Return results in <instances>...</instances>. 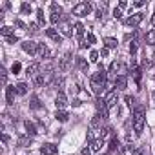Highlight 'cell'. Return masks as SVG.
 <instances>
[{
	"instance_id": "cell-47",
	"label": "cell",
	"mask_w": 155,
	"mask_h": 155,
	"mask_svg": "<svg viewBox=\"0 0 155 155\" xmlns=\"http://www.w3.org/2000/svg\"><path fill=\"white\" fill-rule=\"evenodd\" d=\"M128 6V2H126V0H120V2H119V9H124Z\"/></svg>"
},
{
	"instance_id": "cell-15",
	"label": "cell",
	"mask_w": 155,
	"mask_h": 155,
	"mask_svg": "<svg viewBox=\"0 0 155 155\" xmlns=\"http://www.w3.org/2000/svg\"><path fill=\"white\" fill-rule=\"evenodd\" d=\"M66 104H68V97H66V93H62V91H60V93L57 95V99H55V106H57L58 110H62Z\"/></svg>"
},
{
	"instance_id": "cell-3",
	"label": "cell",
	"mask_w": 155,
	"mask_h": 155,
	"mask_svg": "<svg viewBox=\"0 0 155 155\" xmlns=\"http://www.w3.org/2000/svg\"><path fill=\"white\" fill-rule=\"evenodd\" d=\"M90 11H91V4L90 2H79L73 8V15L75 17H86Z\"/></svg>"
},
{
	"instance_id": "cell-18",
	"label": "cell",
	"mask_w": 155,
	"mask_h": 155,
	"mask_svg": "<svg viewBox=\"0 0 155 155\" xmlns=\"http://www.w3.org/2000/svg\"><path fill=\"white\" fill-rule=\"evenodd\" d=\"M29 108H31V110H40V108H42V102H40V99L33 95V97H31V101H29Z\"/></svg>"
},
{
	"instance_id": "cell-6",
	"label": "cell",
	"mask_w": 155,
	"mask_h": 155,
	"mask_svg": "<svg viewBox=\"0 0 155 155\" xmlns=\"http://www.w3.org/2000/svg\"><path fill=\"white\" fill-rule=\"evenodd\" d=\"M104 101H106V106H108V110H110V108H113V106H117V101H119L117 90H110V91H108V95L104 97Z\"/></svg>"
},
{
	"instance_id": "cell-11",
	"label": "cell",
	"mask_w": 155,
	"mask_h": 155,
	"mask_svg": "<svg viewBox=\"0 0 155 155\" xmlns=\"http://www.w3.org/2000/svg\"><path fill=\"white\" fill-rule=\"evenodd\" d=\"M69 64H71V53H66V55L60 58V64H58L60 71H68V69H69Z\"/></svg>"
},
{
	"instance_id": "cell-48",
	"label": "cell",
	"mask_w": 155,
	"mask_h": 155,
	"mask_svg": "<svg viewBox=\"0 0 155 155\" xmlns=\"http://www.w3.org/2000/svg\"><path fill=\"white\" fill-rule=\"evenodd\" d=\"M108 53H110L108 48H102V49H101V55H102V57H108Z\"/></svg>"
},
{
	"instance_id": "cell-27",
	"label": "cell",
	"mask_w": 155,
	"mask_h": 155,
	"mask_svg": "<svg viewBox=\"0 0 155 155\" xmlns=\"http://www.w3.org/2000/svg\"><path fill=\"white\" fill-rule=\"evenodd\" d=\"M60 13H62V11H51V17H49L51 24H58V22H60Z\"/></svg>"
},
{
	"instance_id": "cell-36",
	"label": "cell",
	"mask_w": 155,
	"mask_h": 155,
	"mask_svg": "<svg viewBox=\"0 0 155 155\" xmlns=\"http://www.w3.org/2000/svg\"><path fill=\"white\" fill-rule=\"evenodd\" d=\"M28 29H29V33H38V24H35V22H33V24H29V26H28Z\"/></svg>"
},
{
	"instance_id": "cell-14",
	"label": "cell",
	"mask_w": 155,
	"mask_h": 155,
	"mask_svg": "<svg viewBox=\"0 0 155 155\" xmlns=\"http://www.w3.org/2000/svg\"><path fill=\"white\" fill-rule=\"evenodd\" d=\"M37 55H38L40 58H49V57H51V51H49V48H48L46 44H38V51H37Z\"/></svg>"
},
{
	"instance_id": "cell-19",
	"label": "cell",
	"mask_w": 155,
	"mask_h": 155,
	"mask_svg": "<svg viewBox=\"0 0 155 155\" xmlns=\"http://www.w3.org/2000/svg\"><path fill=\"white\" fill-rule=\"evenodd\" d=\"M90 148H91V151H101V148H102V139H93V140L90 142Z\"/></svg>"
},
{
	"instance_id": "cell-29",
	"label": "cell",
	"mask_w": 155,
	"mask_h": 155,
	"mask_svg": "<svg viewBox=\"0 0 155 155\" xmlns=\"http://www.w3.org/2000/svg\"><path fill=\"white\" fill-rule=\"evenodd\" d=\"M20 11L24 13V15H29L33 9H31V4H28V2H22V6H20Z\"/></svg>"
},
{
	"instance_id": "cell-9",
	"label": "cell",
	"mask_w": 155,
	"mask_h": 155,
	"mask_svg": "<svg viewBox=\"0 0 155 155\" xmlns=\"http://www.w3.org/2000/svg\"><path fill=\"white\" fill-rule=\"evenodd\" d=\"M97 110H99V115L102 117V119H106L108 117V106H106V101L104 99H97Z\"/></svg>"
},
{
	"instance_id": "cell-16",
	"label": "cell",
	"mask_w": 155,
	"mask_h": 155,
	"mask_svg": "<svg viewBox=\"0 0 155 155\" xmlns=\"http://www.w3.org/2000/svg\"><path fill=\"white\" fill-rule=\"evenodd\" d=\"M15 93H17L15 86H9V88H6V101H8V104H9V106L15 102Z\"/></svg>"
},
{
	"instance_id": "cell-10",
	"label": "cell",
	"mask_w": 155,
	"mask_h": 155,
	"mask_svg": "<svg viewBox=\"0 0 155 155\" xmlns=\"http://www.w3.org/2000/svg\"><path fill=\"white\" fill-rule=\"evenodd\" d=\"M46 35H48L51 40H55L57 44H60V42H62V35H60V33H58L55 28H49V29H46Z\"/></svg>"
},
{
	"instance_id": "cell-34",
	"label": "cell",
	"mask_w": 155,
	"mask_h": 155,
	"mask_svg": "<svg viewBox=\"0 0 155 155\" xmlns=\"http://www.w3.org/2000/svg\"><path fill=\"white\" fill-rule=\"evenodd\" d=\"M99 57H101V51H95V49H93V51L90 53V60H91V62H99Z\"/></svg>"
},
{
	"instance_id": "cell-46",
	"label": "cell",
	"mask_w": 155,
	"mask_h": 155,
	"mask_svg": "<svg viewBox=\"0 0 155 155\" xmlns=\"http://www.w3.org/2000/svg\"><path fill=\"white\" fill-rule=\"evenodd\" d=\"M144 4H146V2H144V0H137V2H135L133 6H135V8H142Z\"/></svg>"
},
{
	"instance_id": "cell-37",
	"label": "cell",
	"mask_w": 155,
	"mask_h": 155,
	"mask_svg": "<svg viewBox=\"0 0 155 155\" xmlns=\"http://www.w3.org/2000/svg\"><path fill=\"white\" fill-rule=\"evenodd\" d=\"M6 42H8V44H15V42H18V37H17V35H11V37L6 38Z\"/></svg>"
},
{
	"instance_id": "cell-1",
	"label": "cell",
	"mask_w": 155,
	"mask_h": 155,
	"mask_svg": "<svg viewBox=\"0 0 155 155\" xmlns=\"http://www.w3.org/2000/svg\"><path fill=\"white\" fill-rule=\"evenodd\" d=\"M106 81H108V73L104 71V68H101L97 73L91 75V88H93V93L101 95L102 93V88L106 86Z\"/></svg>"
},
{
	"instance_id": "cell-38",
	"label": "cell",
	"mask_w": 155,
	"mask_h": 155,
	"mask_svg": "<svg viewBox=\"0 0 155 155\" xmlns=\"http://www.w3.org/2000/svg\"><path fill=\"white\" fill-rule=\"evenodd\" d=\"M20 68H22V66H20V62H15V64H13V66H11V71H13V73H15V75H17V73H18V71H20Z\"/></svg>"
},
{
	"instance_id": "cell-33",
	"label": "cell",
	"mask_w": 155,
	"mask_h": 155,
	"mask_svg": "<svg viewBox=\"0 0 155 155\" xmlns=\"http://www.w3.org/2000/svg\"><path fill=\"white\" fill-rule=\"evenodd\" d=\"M18 144H20V146H28V144H31V139H29V137H26V135H20Z\"/></svg>"
},
{
	"instance_id": "cell-43",
	"label": "cell",
	"mask_w": 155,
	"mask_h": 155,
	"mask_svg": "<svg viewBox=\"0 0 155 155\" xmlns=\"http://www.w3.org/2000/svg\"><path fill=\"white\" fill-rule=\"evenodd\" d=\"M88 46H90V42H88V38H86V40H81V49H86Z\"/></svg>"
},
{
	"instance_id": "cell-22",
	"label": "cell",
	"mask_w": 155,
	"mask_h": 155,
	"mask_svg": "<svg viewBox=\"0 0 155 155\" xmlns=\"http://www.w3.org/2000/svg\"><path fill=\"white\" fill-rule=\"evenodd\" d=\"M15 90H17V95H26L28 93V84L26 82H18L15 86Z\"/></svg>"
},
{
	"instance_id": "cell-49",
	"label": "cell",
	"mask_w": 155,
	"mask_h": 155,
	"mask_svg": "<svg viewBox=\"0 0 155 155\" xmlns=\"http://www.w3.org/2000/svg\"><path fill=\"white\" fill-rule=\"evenodd\" d=\"M126 102H128V106L131 108V106H133V97H126Z\"/></svg>"
},
{
	"instance_id": "cell-7",
	"label": "cell",
	"mask_w": 155,
	"mask_h": 155,
	"mask_svg": "<svg viewBox=\"0 0 155 155\" xmlns=\"http://www.w3.org/2000/svg\"><path fill=\"white\" fill-rule=\"evenodd\" d=\"M58 29H60V35L62 37H73V28L69 22H60L58 24Z\"/></svg>"
},
{
	"instance_id": "cell-50",
	"label": "cell",
	"mask_w": 155,
	"mask_h": 155,
	"mask_svg": "<svg viewBox=\"0 0 155 155\" xmlns=\"http://www.w3.org/2000/svg\"><path fill=\"white\" fill-rule=\"evenodd\" d=\"M0 73H2V84H6V79H8V77H6V69H2Z\"/></svg>"
},
{
	"instance_id": "cell-52",
	"label": "cell",
	"mask_w": 155,
	"mask_h": 155,
	"mask_svg": "<svg viewBox=\"0 0 155 155\" xmlns=\"http://www.w3.org/2000/svg\"><path fill=\"white\" fill-rule=\"evenodd\" d=\"M151 24L155 26V13H153V17H151Z\"/></svg>"
},
{
	"instance_id": "cell-44",
	"label": "cell",
	"mask_w": 155,
	"mask_h": 155,
	"mask_svg": "<svg viewBox=\"0 0 155 155\" xmlns=\"http://www.w3.org/2000/svg\"><path fill=\"white\" fill-rule=\"evenodd\" d=\"M137 51V42H131V46H130V53H135Z\"/></svg>"
},
{
	"instance_id": "cell-2",
	"label": "cell",
	"mask_w": 155,
	"mask_h": 155,
	"mask_svg": "<svg viewBox=\"0 0 155 155\" xmlns=\"http://www.w3.org/2000/svg\"><path fill=\"white\" fill-rule=\"evenodd\" d=\"M133 130H135L137 135H140L142 130H144V111H142V108H137L135 113H133Z\"/></svg>"
},
{
	"instance_id": "cell-24",
	"label": "cell",
	"mask_w": 155,
	"mask_h": 155,
	"mask_svg": "<svg viewBox=\"0 0 155 155\" xmlns=\"http://www.w3.org/2000/svg\"><path fill=\"white\" fill-rule=\"evenodd\" d=\"M146 44H148V46H153V44H155V29H150V31L146 33Z\"/></svg>"
},
{
	"instance_id": "cell-32",
	"label": "cell",
	"mask_w": 155,
	"mask_h": 155,
	"mask_svg": "<svg viewBox=\"0 0 155 155\" xmlns=\"http://www.w3.org/2000/svg\"><path fill=\"white\" fill-rule=\"evenodd\" d=\"M140 73H142L140 68H133V69H131V75H133V79H135L137 82H140Z\"/></svg>"
},
{
	"instance_id": "cell-28",
	"label": "cell",
	"mask_w": 155,
	"mask_h": 155,
	"mask_svg": "<svg viewBox=\"0 0 155 155\" xmlns=\"http://www.w3.org/2000/svg\"><path fill=\"white\" fill-rule=\"evenodd\" d=\"M120 69V62H117V60H113L111 62V66H110V73L111 75H117V71Z\"/></svg>"
},
{
	"instance_id": "cell-23",
	"label": "cell",
	"mask_w": 155,
	"mask_h": 155,
	"mask_svg": "<svg viewBox=\"0 0 155 155\" xmlns=\"http://www.w3.org/2000/svg\"><path fill=\"white\" fill-rule=\"evenodd\" d=\"M55 117H57V120H60V122H68V119H69V113H68V111H62V110H58Z\"/></svg>"
},
{
	"instance_id": "cell-35",
	"label": "cell",
	"mask_w": 155,
	"mask_h": 155,
	"mask_svg": "<svg viewBox=\"0 0 155 155\" xmlns=\"http://www.w3.org/2000/svg\"><path fill=\"white\" fill-rule=\"evenodd\" d=\"M115 148H119V140H117V137H111V142H110V151H113Z\"/></svg>"
},
{
	"instance_id": "cell-12",
	"label": "cell",
	"mask_w": 155,
	"mask_h": 155,
	"mask_svg": "<svg viewBox=\"0 0 155 155\" xmlns=\"http://www.w3.org/2000/svg\"><path fill=\"white\" fill-rule=\"evenodd\" d=\"M40 68H42V64L33 62V64H29V66H28L26 73H28V75H31V77H37V75H40V73H38V71H40Z\"/></svg>"
},
{
	"instance_id": "cell-45",
	"label": "cell",
	"mask_w": 155,
	"mask_h": 155,
	"mask_svg": "<svg viewBox=\"0 0 155 155\" xmlns=\"http://www.w3.org/2000/svg\"><path fill=\"white\" fill-rule=\"evenodd\" d=\"M82 155H91V148H82Z\"/></svg>"
},
{
	"instance_id": "cell-40",
	"label": "cell",
	"mask_w": 155,
	"mask_h": 155,
	"mask_svg": "<svg viewBox=\"0 0 155 155\" xmlns=\"http://www.w3.org/2000/svg\"><path fill=\"white\" fill-rule=\"evenodd\" d=\"M113 17H115V18H120V17H122V9L115 8V9H113Z\"/></svg>"
},
{
	"instance_id": "cell-17",
	"label": "cell",
	"mask_w": 155,
	"mask_h": 155,
	"mask_svg": "<svg viewBox=\"0 0 155 155\" xmlns=\"http://www.w3.org/2000/svg\"><path fill=\"white\" fill-rule=\"evenodd\" d=\"M104 44H106V48H108V49H113V48H117V46H119L117 38H113V37H106V38H104Z\"/></svg>"
},
{
	"instance_id": "cell-20",
	"label": "cell",
	"mask_w": 155,
	"mask_h": 155,
	"mask_svg": "<svg viewBox=\"0 0 155 155\" xmlns=\"http://www.w3.org/2000/svg\"><path fill=\"white\" fill-rule=\"evenodd\" d=\"M75 62H77V66H79L84 73H88V62H86V58H84V57H77V60H75Z\"/></svg>"
},
{
	"instance_id": "cell-51",
	"label": "cell",
	"mask_w": 155,
	"mask_h": 155,
	"mask_svg": "<svg viewBox=\"0 0 155 155\" xmlns=\"http://www.w3.org/2000/svg\"><path fill=\"white\" fill-rule=\"evenodd\" d=\"M71 104H73V106H81V101H79V99H73Z\"/></svg>"
},
{
	"instance_id": "cell-30",
	"label": "cell",
	"mask_w": 155,
	"mask_h": 155,
	"mask_svg": "<svg viewBox=\"0 0 155 155\" xmlns=\"http://www.w3.org/2000/svg\"><path fill=\"white\" fill-rule=\"evenodd\" d=\"M0 33H2V35H4V37L8 38V37H11V35H13V29H11L9 26H2V29H0Z\"/></svg>"
},
{
	"instance_id": "cell-53",
	"label": "cell",
	"mask_w": 155,
	"mask_h": 155,
	"mask_svg": "<svg viewBox=\"0 0 155 155\" xmlns=\"http://www.w3.org/2000/svg\"><path fill=\"white\" fill-rule=\"evenodd\" d=\"M153 79H155V77H153Z\"/></svg>"
},
{
	"instance_id": "cell-25",
	"label": "cell",
	"mask_w": 155,
	"mask_h": 155,
	"mask_svg": "<svg viewBox=\"0 0 155 155\" xmlns=\"http://www.w3.org/2000/svg\"><path fill=\"white\" fill-rule=\"evenodd\" d=\"M33 82H35V86H44V84H46V77H44V73L33 77Z\"/></svg>"
},
{
	"instance_id": "cell-41",
	"label": "cell",
	"mask_w": 155,
	"mask_h": 155,
	"mask_svg": "<svg viewBox=\"0 0 155 155\" xmlns=\"http://www.w3.org/2000/svg\"><path fill=\"white\" fill-rule=\"evenodd\" d=\"M15 26H17V28H20V29H28V26H26L22 20H15Z\"/></svg>"
},
{
	"instance_id": "cell-26",
	"label": "cell",
	"mask_w": 155,
	"mask_h": 155,
	"mask_svg": "<svg viewBox=\"0 0 155 155\" xmlns=\"http://www.w3.org/2000/svg\"><path fill=\"white\" fill-rule=\"evenodd\" d=\"M24 126H26V130H28V135H35V133H37V128H35V124H33L31 120H26Z\"/></svg>"
},
{
	"instance_id": "cell-8",
	"label": "cell",
	"mask_w": 155,
	"mask_h": 155,
	"mask_svg": "<svg viewBox=\"0 0 155 155\" xmlns=\"http://www.w3.org/2000/svg\"><path fill=\"white\" fill-rule=\"evenodd\" d=\"M115 88L117 90H126L128 88V77L126 75H119V77H115Z\"/></svg>"
},
{
	"instance_id": "cell-13",
	"label": "cell",
	"mask_w": 155,
	"mask_h": 155,
	"mask_svg": "<svg viewBox=\"0 0 155 155\" xmlns=\"http://www.w3.org/2000/svg\"><path fill=\"white\" fill-rule=\"evenodd\" d=\"M57 150H58V148H57L55 144H51V142H49V144H44V146L40 148L42 155H57Z\"/></svg>"
},
{
	"instance_id": "cell-31",
	"label": "cell",
	"mask_w": 155,
	"mask_h": 155,
	"mask_svg": "<svg viewBox=\"0 0 155 155\" xmlns=\"http://www.w3.org/2000/svg\"><path fill=\"white\" fill-rule=\"evenodd\" d=\"M37 20H38V26H44L46 24V18H44V11L42 9L37 11Z\"/></svg>"
},
{
	"instance_id": "cell-4",
	"label": "cell",
	"mask_w": 155,
	"mask_h": 155,
	"mask_svg": "<svg viewBox=\"0 0 155 155\" xmlns=\"http://www.w3.org/2000/svg\"><path fill=\"white\" fill-rule=\"evenodd\" d=\"M142 20H144V13H133L131 17H128V18L124 20V24H126V26H131V28H135V26H139Z\"/></svg>"
},
{
	"instance_id": "cell-39",
	"label": "cell",
	"mask_w": 155,
	"mask_h": 155,
	"mask_svg": "<svg viewBox=\"0 0 155 155\" xmlns=\"http://www.w3.org/2000/svg\"><path fill=\"white\" fill-rule=\"evenodd\" d=\"M133 155H146V150L144 148H135L133 150Z\"/></svg>"
},
{
	"instance_id": "cell-21",
	"label": "cell",
	"mask_w": 155,
	"mask_h": 155,
	"mask_svg": "<svg viewBox=\"0 0 155 155\" xmlns=\"http://www.w3.org/2000/svg\"><path fill=\"white\" fill-rule=\"evenodd\" d=\"M82 35H84V24L77 22V24H75V37L82 40Z\"/></svg>"
},
{
	"instance_id": "cell-42",
	"label": "cell",
	"mask_w": 155,
	"mask_h": 155,
	"mask_svg": "<svg viewBox=\"0 0 155 155\" xmlns=\"http://www.w3.org/2000/svg\"><path fill=\"white\" fill-rule=\"evenodd\" d=\"M88 42H90V46L97 42V38H95V35H93V33H88Z\"/></svg>"
},
{
	"instance_id": "cell-5",
	"label": "cell",
	"mask_w": 155,
	"mask_h": 155,
	"mask_svg": "<svg viewBox=\"0 0 155 155\" xmlns=\"http://www.w3.org/2000/svg\"><path fill=\"white\" fill-rule=\"evenodd\" d=\"M22 49H24L26 53H29V55H37L38 44H37L35 40H24V42H22Z\"/></svg>"
}]
</instances>
